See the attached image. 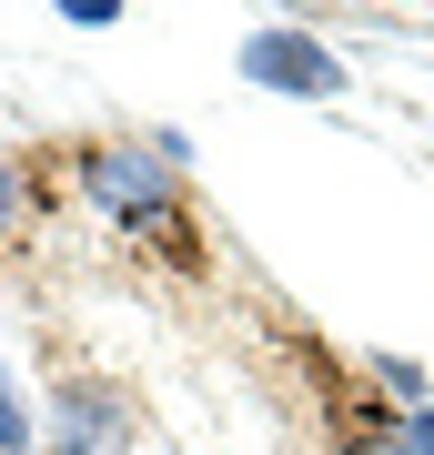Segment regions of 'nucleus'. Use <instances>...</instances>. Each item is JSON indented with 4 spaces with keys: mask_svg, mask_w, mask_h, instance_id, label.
Returning <instances> with one entry per match:
<instances>
[{
    "mask_svg": "<svg viewBox=\"0 0 434 455\" xmlns=\"http://www.w3.org/2000/svg\"><path fill=\"white\" fill-rule=\"evenodd\" d=\"M71 172H81V193H91L112 223H172L182 212V163L162 142H81L71 152Z\"/></svg>",
    "mask_w": 434,
    "mask_h": 455,
    "instance_id": "obj_2",
    "label": "nucleus"
},
{
    "mask_svg": "<svg viewBox=\"0 0 434 455\" xmlns=\"http://www.w3.org/2000/svg\"><path fill=\"white\" fill-rule=\"evenodd\" d=\"M41 445V425L20 415V395H11V374H0V455H31Z\"/></svg>",
    "mask_w": 434,
    "mask_h": 455,
    "instance_id": "obj_4",
    "label": "nucleus"
},
{
    "mask_svg": "<svg viewBox=\"0 0 434 455\" xmlns=\"http://www.w3.org/2000/svg\"><path fill=\"white\" fill-rule=\"evenodd\" d=\"M394 455H434V405H414V415L394 425Z\"/></svg>",
    "mask_w": 434,
    "mask_h": 455,
    "instance_id": "obj_7",
    "label": "nucleus"
},
{
    "mask_svg": "<svg viewBox=\"0 0 434 455\" xmlns=\"http://www.w3.org/2000/svg\"><path fill=\"white\" fill-rule=\"evenodd\" d=\"M374 385H384V395H394V405H404V415H414V405H424V364H394V355H384V364H374Z\"/></svg>",
    "mask_w": 434,
    "mask_h": 455,
    "instance_id": "obj_6",
    "label": "nucleus"
},
{
    "mask_svg": "<svg viewBox=\"0 0 434 455\" xmlns=\"http://www.w3.org/2000/svg\"><path fill=\"white\" fill-rule=\"evenodd\" d=\"M20 212H31V182H20V163H0V253H11Z\"/></svg>",
    "mask_w": 434,
    "mask_h": 455,
    "instance_id": "obj_5",
    "label": "nucleus"
},
{
    "mask_svg": "<svg viewBox=\"0 0 434 455\" xmlns=\"http://www.w3.org/2000/svg\"><path fill=\"white\" fill-rule=\"evenodd\" d=\"M131 425H142V395H131L122 374L61 364L51 415H41V455H131Z\"/></svg>",
    "mask_w": 434,
    "mask_h": 455,
    "instance_id": "obj_1",
    "label": "nucleus"
},
{
    "mask_svg": "<svg viewBox=\"0 0 434 455\" xmlns=\"http://www.w3.org/2000/svg\"><path fill=\"white\" fill-rule=\"evenodd\" d=\"M61 20H71V31H112L122 0H61Z\"/></svg>",
    "mask_w": 434,
    "mask_h": 455,
    "instance_id": "obj_8",
    "label": "nucleus"
},
{
    "mask_svg": "<svg viewBox=\"0 0 434 455\" xmlns=\"http://www.w3.org/2000/svg\"><path fill=\"white\" fill-rule=\"evenodd\" d=\"M242 82L293 92V101H334V92H343V61L304 31V20H263V31L242 41Z\"/></svg>",
    "mask_w": 434,
    "mask_h": 455,
    "instance_id": "obj_3",
    "label": "nucleus"
}]
</instances>
